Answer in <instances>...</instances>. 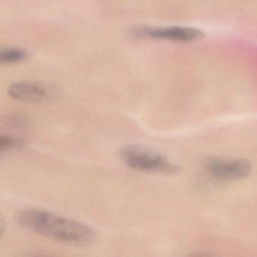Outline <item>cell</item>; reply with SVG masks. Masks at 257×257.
Listing matches in <instances>:
<instances>
[{"mask_svg": "<svg viewBox=\"0 0 257 257\" xmlns=\"http://www.w3.org/2000/svg\"><path fill=\"white\" fill-rule=\"evenodd\" d=\"M16 221L33 232L74 246H90L97 238V233L89 225L46 210H21L16 215Z\"/></svg>", "mask_w": 257, "mask_h": 257, "instance_id": "6da1fadb", "label": "cell"}, {"mask_svg": "<svg viewBox=\"0 0 257 257\" xmlns=\"http://www.w3.org/2000/svg\"><path fill=\"white\" fill-rule=\"evenodd\" d=\"M121 156L128 168L139 172L171 174L177 170V166L163 155L137 144L124 147Z\"/></svg>", "mask_w": 257, "mask_h": 257, "instance_id": "7a4b0ae2", "label": "cell"}, {"mask_svg": "<svg viewBox=\"0 0 257 257\" xmlns=\"http://www.w3.org/2000/svg\"><path fill=\"white\" fill-rule=\"evenodd\" d=\"M137 35L153 40L192 43L202 40L204 34L198 28L192 27H144L135 31Z\"/></svg>", "mask_w": 257, "mask_h": 257, "instance_id": "3957f363", "label": "cell"}, {"mask_svg": "<svg viewBox=\"0 0 257 257\" xmlns=\"http://www.w3.org/2000/svg\"><path fill=\"white\" fill-rule=\"evenodd\" d=\"M206 168L214 178L232 180L246 177L250 173L251 165L244 159L213 158L207 161Z\"/></svg>", "mask_w": 257, "mask_h": 257, "instance_id": "277c9868", "label": "cell"}, {"mask_svg": "<svg viewBox=\"0 0 257 257\" xmlns=\"http://www.w3.org/2000/svg\"><path fill=\"white\" fill-rule=\"evenodd\" d=\"M8 94L13 100L28 103H43L52 97L50 90L38 82H18L8 88Z\"/></svg>", "mask_w": 257, "mask_h": 257, "instance_id": "5b68a950", "label": "cell"}, {"mask_svg": "<svg viewBox=\"0 0 257 257\" xmlns=\"http://www.w3.org/2000/svg\"><path fill=\"white\" fill-rule=\"evenodd\" d=\"M28 51L18 47H6L0 49V63L4 64H15L28 60Z\"/></svg>", "mask_w": 257, "mask_h": 257, "instance_id": "8992f818", "label": "cell"}, {"mask_svg": "<svg viewBox=\"0 0 257 257\" xmlns=\"http://www.w3.org/2000/svg\"><path fill=\"white\" fill-rule=\"evenodd\" d=\"M25 146V141L22 138L9 135L0 136V150L1 152L17 150Z\"/></svg>", "mask_w": 257, "mask_h": 257, "instance_id": "52a82bcc", "label": "cell"}, {"mask_svg": "<svg viewBox=\"0 0 257 257\" xmlns=\"http://www.w3.org/2000/svg\"><path fill=\"white\" fill-rule=\"evenodd\" d=\"M10 124H13V126H17V127H20V126L24 127L26 125L27 122L25 118H21L20 116H13V118H10Z\"/></svg>", "mask_w": 257, "mask_h": 257, "instance_id": "ba28073f", "label": "cell"}]
</instances>
